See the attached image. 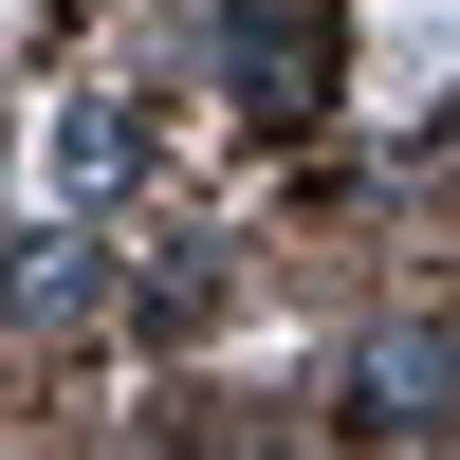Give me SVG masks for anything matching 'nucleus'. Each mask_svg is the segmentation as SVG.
<instances>
[{
    "label": "nucleus",
    "instance_id": "obj_1",
    "mask_svg": "<svg viewBox=\"0 0 460 460\" xmlns=\"http://www.w3.org/2000/svg\"><path fill=\"white\" fill-rule=\"evenodd\" d=\"M221 74H240L258 111H314L332 93V19L314 0H240V19H221Z\"/></svg>",
    "mask_w": 460,
    "mask_h": 460
},
{
    "label": "nucleus",
    "instance_id": "obj_2",
    "mask_svg": "<svg viewBox=\"0 0 460 460\" xmlns=\"http://www.w3.org/2000/svg\"><path fill=\"white\" fill-rule=\"evenodd\" d=\"M442 387H460L442 332H368V350H350V405H368V424H442Z\"/></svg>",
    "mask_w": 460,
    "mask_h": 460
},
{
    "label": "nucleus",
    "instance_id": "obj_3",
    "mask_svg": "<svg viewBox=\"0 0 460 460\" xmlns=\"http://www.w3.org/2000/svg\"><path fill=\"white\" fill-rule=\"evenodd\" d=\"M0 295H19L37 332H74V314H93V240H19V277H0Z\"/></svg>",
    "mask_w": 460,
    "mask_h": 460
}]
</instances>
